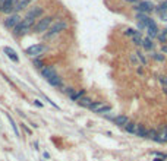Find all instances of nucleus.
Wrapping results in <instances>:
<instances>
[{
	"label": "nucleus",
	"mask_w": 167,
	"mask_h": 161,
	"mask_svg": "<svg viewBox=\"0 0 167 161\" xmlns=\"http://www.w3.org/2000/svg\"><path fill=\"white\" fill-rule=\"evenodd\" d=\"M68 28V22L66 21H62V19H57L56 22H53V25H51L48 28V31L44 34V40H50V38H53V37L59 35L60 32H63Z\"/></svg>",
	"instance_id": "obj_1"
},
{
	"label": "nucleus",
	"mask_w": 167,
	"mask_h": 161,
	"mask_svg": "<svg viewBox=\"0 0 167 161\" xmlns=\"http://www.w3.org/2000/svg\"><path fill=\"white\" fill-rule=\"evenodd\" d=\"M53 22H54V16H51V15L38 19L34 25V32L35 34H46L48 31V28L53 25Z\"/></svg>",
	"instance_id": "obj_2"
},
{
	"label": "nucleus",
	"mask_w": 167,
	"mask_h": 161,
	"mask_svg": "<svg viewBox=\"0 0 167 161\" xmlns=\"http://www.w3.org/2000/svg\"><path fill=\"white\" fill-rule=\"evenodd\" d=\"M46 51H47V45H46V44H41V43H38V44H32V45H30V47L27 48V50H25V53H27L31 59L41 57Z\"/></svg>",
	"instance_id": "obj_3"
},
{
	"label": "nucleus",
	"mask_w": 167,
	"mask_h": 161,
	"mask_svg": "<svg viewBox=\"0 0 167 161\" xmlns=\"http://www.w3.org/2000/svg\"><path fill=\"white\" fill-rule=\"evenodd\" d=\"M21 21H22V18H21L19 13H12V15H7V16L3 19V25H5V28H7V29H13Z\"/></svg>",
	"instance_id": "obj_4"
},
{
	"label": "nucleus",
	"mask_w": 167,
	"mask_h": 161,
	"mask_svg": "<svg viewBox=\"0 0 167 161\" xmlns=\"http://www.w3.org/2000/svg\"><path fill=\"white\" fill-rule=\"evenodd\" d=\"M18 0H0V12L5 15H12L15 10V5Z\"/></svg>",
	"instance_id": "obj_5"
},
{
	"label": "nucleus",
	"mask_w": 167,
	"mask_h": 161,
	"mask_svg": "<svg viewBox=\"0 0 167 161\" xmlns=\"http://www.w3.org/2000/svg\"><path fill=\"white\" fill-rule=\"evenodd\" d=\"M43 15H44V7H41V6H35V7H31V9L28 10V13L25 15V18L37 21V19H40Z\"/></svg>",
	"instance_id": "obj_6"
},
{
	"label": "nucleus",
	"mask_w": 167,
	"mask_h": 161,
	"mask_svg": "<svg viewBox=\"0 0 167 161\" xmlns=\"http://www.w3.org/2000/svg\"><path fill=\"white\" fill-rule=\"evenodd\" d=\"M154 7V5L151 2H141L139 5L133 6V9L138 12V13H148V12H151Z\"/></svg>",
	"instance_id": "obj_7"
},
{
	"label": "nucleus",
	"mask_w": 167,
	"mask_h": 161,
	"mask_svg": "<svg viewBox=\"0 0 167 161\" xmlns=\"http://www.w3.org/2000/svg\"><path fill=\"white\" fill-rule=\"evenodd\" d=\"M40 73H41V76H43L44 79H50L51 76H54V75H56V66H54V65L44 66V67L40 70Z\"/></svg>",
	"instance_id": "obj_8"
},
{
	"label": "nucleus",
	"mask_w": 167,
	"mask_h": 161,
	"mask_svg": "<svg viewBox=\"0 0 167 161\" xmlns=\"http://www.w3.org/2000/svg\"><path fill=\"white\" fill-rule=\"evenodd\" d=\"M28 31H30V29H27V28H25V27L22 25V22H19L18 25H16L13 29H12V34H13V35L16 37V38H21V37H23Z\"/></svg>",
	"instance_id": "obj_9"
},
{
	"label": "nucleus",
	"mask_w": 167,
	"mask_h": 161,
	"mask_svg": "<svg viewBox=\"0 0 167 161\" xmlns=\"http://www.w3.org/2000/svg\"><path fill=\"white\" fill-rule=\"evenodd\" d=\"M47 82H48V85L54 86V88H60V86H63V79H62L60 75H57V73L54 76H51L50 79H47Z\"/></svg>",
	"instance_id": "obj_10"
},
{
	"label": "nucleus",
	"mask_w": 167,
	"mask_h": 161,
	"mask_svg": "<svg viewBox=\"0 0 167 161\" xmlns=\"http://www.w3.org/2000/svg\"><path fill=\"white\" fill-rule=\"evenodd\" d=\"M3 51H5V54L13 61V63H19V57H18V54H16V51L13 50V48H10V47H5L3 48Z\"/></svg>",
	"instance_id": "obj_11"
},
{
	"label": "nucleus",
	"mask_w": 167,
	"mask_h": 161,
	"mask_svg": "<svg viewBox=\"0 0 167 161\" xmlns=\"http://www.w3.org/2000/svg\"><path fill=\"white\" fill-rule=\"evenodd\" d=\"M136 136H139V138H147L148 136V129L145 128V125H142V123H138L136 125Z\"/></svg>",
	"instance_id": "obj_12"
},
{
	"label": "nucleus",
	"mask_w": 167,
	"mask_h": 161,
	"mask_svg": "<svg viewBox=\"0 0 167 161\" xmlns=\"http://www.w3.org/2000/svg\"><path fill=\"white\" fill-rule=\"evenodd\" d=\"M114 125L116 126H120V128H125L126 125H127V122H129V119H127L126 116H123V114H120V116H116L114 117Z\"/></svg>",
	"instance_id": "obj_13"
},
{
	"label": "nucleus",
	"mask_w": 167,
	"mask_h": 161,
	"mask_svg": "<svg viewBox=\"0 0 167 161\" xmlns=\"http://www.w3.org/2000/svg\"><path fill=\"white\" fill-rule=\"evenodd\" d=\"M147 139H151L154 142H160V133L157 129H148V136Z\"/></svg>",
	"instance_id": "obj_14"
},
{
	"label": "nucleus",
	"mask_w": 167,
	"mask_h": 161,
	"mask_svg": "<svg viewBox=\"0 0 167 161\" xmlns=\"http://www.w3.org/2000/svg\"><path fill=\"white\" fill-rule=\"evenodd\" d=\"M82 97H85V90H76L69 98H70V101H76V103H78Z\"/></svg>",
	"instance_id": "obj_15"
},
{
	"label": "nucleus",
	"mask_w": 167,
	"mask_h": 161,
	"mask_svg": "<svg viewBox=\"0 0 167 161\" xmlns=\"http://www.w3.org/2000/svg\"><path fill=\"white\" fill-rule=\"evenodd\" d=\"M94 101H93V98H89V97H82L81 100L78 101V106H81V107H85V108H89L91 107V104H93Z\"/></svg>",
	"instance_id": "obj_16"
},
{
	"label": "nucleus",
	"mask_w": 167,
	"mask_h": 161,
	"mask_svg": "<svg viewBox=\"0 0 167 161\" xmlns=\"http://www.w3.org/2000/svg\"><path fill=\"white\" fill-rule=\"evenodd\" d=\"M158 27H148L147 28V34H148V38H157V35H158Z\"/></svg>",
	"instance_id": "obj_17"
},
{
	"label": "nucleus",
	"mask_w": 167,
	"mask_h": 161,
	"mask_svg": "<svg viewBox=\"0 0 167 161\" xmlns=\"http://www.w3.org/2000/svg\"><path fill=\"white\" fill-rule=\"evenodd\" d=\"M32 66H34L35 69H38V70H41L46 65H44V61H43L41 57H35V59H32Z\"/></svg>",
	"instance_id": "obj_18"
},
{
	"label": "nucleus",
	"mask_w": 167,
	"mask_h": 161,
	"mask_svg": "<svg viewBox=\"0 0 167 161\" xmlns=\"http://www.w3.org/2000/svg\"><path fill=\"white\" fill-rule=\"evenodd\" d=\"M136 125L138 123H133V122H127V125L125 126V130L127 132V133H136Z\"/></svg>",
	"instance_id": "obj_19"
},
{
	"label": "nucleus",
	"mask_w": 167,
	"mask_h": 161,
	"mask_svg": "<svg viewBox=\"0 0 167 161\" xmlns=\"http://www.w3.org/2000/svg\"><path fill=\"white\" fill-rule=\"evenodd\" d=\"M142 47H144V50H152V47H154V43H152V40L151 38H144L142 40Z\"/></svg>",
	"instance_id": "obj_20"
},
{
	"label": "nucleus",
	"mask_w": 167,
	"mask_h": 161,
	"mask_svg": "<svg viewBox=\"0 0 167 161\" xmlns=\"http://www.w3.org/2000/svg\"><path fill=\"white\" fill-rule=\"evenodd\" d=\"M103 106H104V103H103V101H94V103L91 104V107H89V110L94 111V113H98Z\"/></svg>",
	"instance_id": "obj_21"
},
{
	"label": "nucleus",
	"mask_w": 167,
	"mask_h": 161,
	"mask_svg": "<svg viewBox=\"0 0 167 161\" xmlns=\"http://www.w3.org/2000/svg\"><path fill=\"white\" fill-rule=\"evenodd\" d=\"M142 35H141V32H138L136 35H133L132 37V43L135 44V45H142Z\"/></svg>",
	"instance_id": "obj_22"
},
{
	"label": "nucleus",
	"mask_w": 167,
	"mask_h": 161,
	"mask_svg": "<svg viewBox=\"0 0 167 161\" xmlns=\"http://www.w3.org/2000/svg\"><path fill=\"white\" fill-rule=\"evenodd\" d=\"M60 91H62L63 94H66V95H69V97H70L76 90L73 88V86H60Z\"/></svg>",
	"instance_id": "obj_23"
},
{
	"label": "nucleus",
	"mask_w": 167,
	"mask_h": 161,
	"mask_svg": "<svg viewBox=\"0 0 167 161\" xmlns=\"http://www.w3.org/2000/svg\"><path fill=\"white\" fill-rule=\"evenodd\" d=\"M6 116H7V119H9V122H10V125H12V129H13V132H15V135L16 136H19V130H18V126H16V123H15V120L12 119V116L9 114V113H6Z\"/></svg>",
	"instance_id": "obj_24"
},
{
	"label": "nucleus",
	"mask_w": 167,
	"mask_h": 161,
	"mask_svg": "<svg viewBox=\"0 0 167 161\" xmlns=\"http://www.w3.org/2000/svg\"><path fill=\"white\" fill-rule=\"evenodd\" d=\"M157 40L160 41V43H167V31L164 29V31H160L158 32V35H157Z\"/></svg>",
	"instance_id": "obj_25"
},
{
	"label": "nucleus",
	"mask_w": 167,
	"mask_h": 161,
	"mask_svg": "<svg viewBox=\"0 0 167 161\" xmlns=\"http://www.w3.org/2000/svg\"><path fill=\"white\" fill-rule=\"evenodd\" d=\"M110 110H111V107H110L109 104H104V106L101 107V110L98 111V114H103V116H104V114H107V113H109Z\"/></svg>",
	"instance_id": "obj_26"
},
{
	"label": "nucleus",
	"mask_w": 167,
	"mask_h": 161,
	"mask_svg": "<svg viewBox=\"0 0 167 161\" xmlns=\"http://www.w3.org/2000/svg\"><path fill=\"white\" fill-rule=\"evenodd\" d=\"M136 56H138V59H139L141 63H142V65H147V57L144 56L142 51H136Z\"/></svg>",
	"instance_id": "obj_27"
},
{
	"label": "nucleus",
	"mask_w": 167,
	"mask_h": 161,
	"mask_svg": "<svg viewBox=\"0 0 167 161\" xmlns=\"http://www.w3.org/2000/svg\"><path fill=\"white\" fill-rule=\"evenodd\" d=\"M139 31H136V29H133V28H127L126 31H125V35H127V37H133V35H136Z\"/></svg>",
	"instance_id": "obj_28"
},
{
	"label": "nucleus",
	"mask_w": 167,
	"mask_h": 161,
	"mask_svg": "<svg viewBox=\"0 0 167 161\" xmlns=\"http://www.w3.org/2000/svg\"><path fill=\"white\" fill-rule=\"evenodd\" d=\"M152 59L157 61H164V56L161 53H152Z\"/></svg>",
	"instance_id": "obj_29"
},
{
	"label": "nucleus",
	"mask_w": 167,
	"mask_h": 161,
	"mask_svg": "<svg viewBox=\"0 0 167 161\" xmlns=\"http://www.w3.org/2000/svg\"><path fill=\"white\" fill-rule=\"evenodd\" d=\"M158 81L163 84V88H167V76H158Z\"/></svg>",
	"instance_id": "obj_30"
},
{
	"label": "nucleus",
	"mask_w": 167,
	"mask_h": 161,
	"mask_svg": "<svg viewBox=\"0 0 167 161\" xmlns=\"http://www.w3.org/2000/svg\"><path fill=\"white\" fill-rule=\"evenodd\" d=\"M129 59H131V61H132L133 65H138V56H136V53H132Z\"/></svg>",
	"instance_id": "obj_31"
},
{
	"label": "nucleus",
	"mask_w": 167,
	"mask_h": 161,
	"mask_svg": "<svg viewBox=\"0 0 167 161\" xmlns=\"http://www.w3.org/2000/svg\"><path fill=\"white\" fill-rule=\"evenodd\" d=\"M21 126H22V129H23L25 132H27L28 135H31V133H32V132H31V129H30V128H28L27 125H23V123H21Z\"/></svg>",
	"instance_id": "obj_32"
},
{
	"label": "nucleus",
	"mask_w": 167,
	"mask_h": 161,
	"mask_svg": "<svg viewBox=\"0 0 167 161\" xmlns=\"http://www.w3.org/2000/svg\"><path fill=\"white\" fill-rule=\"evenodd\" d=\"M34 104H35L37 107H43V103H41L40 100H34Z\"/></svg>",
	"instance_id": "obj_33"
},
{
	"label": "nucleus",
	"mask_w": 167,
	"mask_h": 161,
	"mask_svg": "<svg viewBox=\"0 0 167 161\" xmlns=\"http://www.w3.org/2000/svg\"><path fill=\"white\" fill-rule=\"evenodd\" d=\"M138 28H139V29H147V27L144 25L142 22H138Z\"/></svg>",
	"instance_id": "obj_34"
},
{
	"label": "nucleus",
	"mask_w": 167,
	"mask_h": 161,
	"mask_svg": "<svg viewBox=\"0 0 167 161\" xmlns=\"http://www.w3.org/2000/svg\"><path fill=\"white\" fill-rule=\"evenodd\" d=\"M161 51H163L164 54H167V44H163V47H161Z\"/></svg>",
	"instance_id": "obj_35"
},
{
	"label": "nucleus",
	"mask_w": 167,
	"mask_h": 161,
	"mask_svg": "<svg viewBox=\"0 0 167 161\" xmlns=\"http://www.w3.org/2000/svg\"><path fill=\"white\" fill-rule=\"evenodd\" d=\"M43 157H44V158H47V160H48V158H50V154H48V152H47V151H44V152H43Z\"/></svg>",
	"instance_id": "obj_36"
},
{
	"label": "nucleus",
	"mask_w": 167,
	"mask_h": 161,
	"mask_svg": "<svg viewBox=\"0 0 167 161\" xmlns=\"http://www.w3.org/2000/svg\"><path fill=\"white\" fill-rule=\"evenodd\" d=\"M138 73H139V75H142V73H144V70H142V67H138Z\"/></svg>",
	"instance_id": "obj_37"
},
{
	"label": "nucleus",
	"mask_w": 167,
	"mask_h": 161,
	"mask_svg": "<svg viewBox=\"0 0 167 161\" xmlns=\"http://www.w3.org/2000/svg\"><path fill=\"white\" fill-rule=\"evenodd\" d=\"M18 114H19V116H21V117H25V114H23V113H22V111H21V110H18Z\"/></svg>",
	"instance_id": "obj_38"
},
{
	"label": "nucleus",
	"mask_w": 167,
	"mask_h": 161,
	"mask_svg": "<svg viewBox=\"0 0 167 161\" xmlns=\"http://www.w3.org/2000/svg\"><path fill=\"white\" fill-rule=\"evenodd\" d=\"M127 2H129V3H136L138 0H127Z\"/></svg>",
	"instance_id": "obj_39"
},
{
	"label": "nucleus",
	"mask_w": 167,
	"mask_h": 161,
	"mask_svg": "<svg viewBox=\"0 0 167 161\" xmlns=\"http://www.w3.org/2000/svg\"><path fill=\"white\" fill-rule=\"evenodd\" d=\"M154 161H163V158H158V157H156V160Z\"/></svg>",
	"instance_id": "obj_40"
},
{
	"label": "nucleus",
	"mask_w": 167,
	"mask_h": 161,
	"mask_svg": "<svg viewBox=\"0 0 167 161\" xmlns=\"http://www.w3.org/2000/svg\"><path fill=\"white\" fill-rule=\"evenodd\" d=\"M163 90H164V92H166V94H167V88H163Z\"/></svg>",
	"instance_id": "obj_41"
},
{
	"label": "nucleus",
	"mask_w": 167,
	"mask_h": 161,
	"mask_svg": "<svg viewBox=\"0 0 167 161\" xmlns=\"http://www.w3.org/2000/svg\"><path fill=\"white\" fill-rule=\"evenodd\" d=\"M166 31H167V28H166Z\"/></svg>",
	"instance_id": "obj_42"
}]
</instances>
